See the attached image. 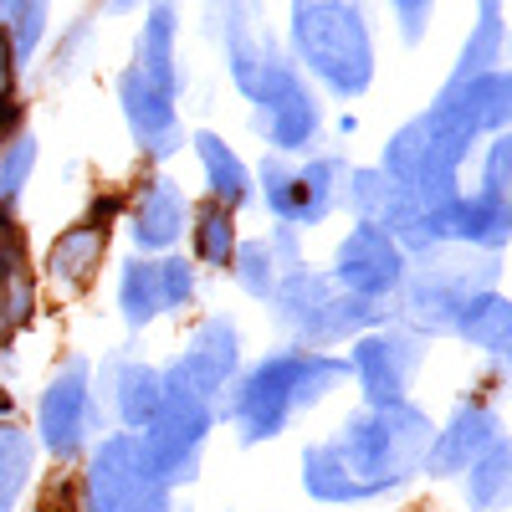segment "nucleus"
I'll list each match as a JSON object with an SVG mask.
<instances>
[{
  "label": "nucleus",
  "mask_w": 512,
  "mask_h": 512,
  "mask_svg": "<svg viewBox=\"0 0 512 512\" xmlns=\"http://www.w3.org/2000/svg\"><path fill=\"white\" fill-rule=\"evenodd\" d=\"M297 41H303L308 62L344 93H359L369 77V47H364V26L344 6H313L297 11Z\"/></svg>",
  "instance_id": "obj_1"
},
{
  "label": "nucleus",
  "mask_w": 512,
  "mask_h": 512,
  "mask_svg": "<svg viewBox=\"0 0 512 512\" xmlns=\"http://www.w3.org/2000/svg\"><path fill=\"white\" fill-rule=\"evenodd\" d=\"M425 441H431V431H425V420L410 415V410H384L374 420H359L354 431H349V446L344 451H333L338 461H344V472H364L374 482L384 477H400L405 466L425 451Z\"/></svg>",
  "instance_id": "obj_2"
},
{
  "label": "nucleus",
  "mask_w": 512,
  "mask_h": 512,
  "mask_svg": "<svg viewBox=\"0 0 512 512\" xmlns=\"http://www.w3.org/2000/svg\"><path fill=\"white\" fill-rule=\"evenodd\" d=\"M93 507L98 512H164L154 497V466L144 446L134 441H113L98 466H93Z\"/></svg>",
  "instance_id": "obj_3"
},
{
  "label": "nucleus",
  "mask_w": 512,
  "mask_h": 512,
  "mask_svg": "<svg viewBox=\"0 0 512 512\" xmlns=\"http://www.w3.org/2000/svg\"><path fill=\"white\" fill-rule=\"evenodd\" d=\"M297 364H303V359H277V364H267L262 374L251 379V390H246V425H251V436H272L282 425V410L292 405Z\"/></svg>",
  "instance_id": "obj_4"
},
{
  "label": "nucleus",
  "mask_w": 512,
  "mask_h": 512,
  "mask_svg": "<svg viewBox=\"0 0 512 512\" xmlns=\"http://www.w3.org/2000/svg\"><path fill=\"white\" fill-rule=\"evenodd\" d=\"M338 262H344V267H338V272H344V282L359 287V292H384V287L400 277L395 251H390V241H384L379 231H354Z\"/></svg>",
  "instance_id": "obj_5"
},
{
  "label": "nucleus",
  "mask_w": 512,
  "mask_h": 512,
  "mask_svg": "<svg viewBox=\"0 0 512 512\" xmlns=\"http://www.w3.org/2000/svg\"><path fill=\"white\" fill-rule=\"evenodd\" d=\"M82 410H88V390H82V369H67V379L52 384L47 405H41V431L57 451H72L82 436Z\"/></svg>",
  "instance_id": "obj_6"
},
{
  "label": "nucleus",
  "mask_w": 512,
  "mask_h": 512,
  "mask_svg": "<svg viewBox=\"0 0 512 512\" xmlns=\"http://www.w3.org/2000/svg\"><path fill=\"white\" fill-rule=\"evenodd\" d=\"M354 364H359V379L369 384L374 400H395L415 354H410V344H384V338H374V344H359Z\"/></svg>",
  "instance_id": "obj_7"
},
{
  "label": "nucleus",
  "mask_w": 512,
  "mask_h": 512,
  "mask_svg": "<svg viewBox=\"0 0 512 512\" xmlns=\"http://www.w3.org/2000/svg\"><path fill=\"white\" fill-rule=\"evenodd\" d=\"M123 98H128V118H134V128H139V134H144L154 149H164L169 128H175V118H169L164 98L149 88L139 72H134V77H123Z\"/></svg>",
  "instance_id": "obj_8"
},
{
  "label": "nucleus",
  "mask_w": 512,
  "mask_h": 512,
  "mask_svg": "<svg viewBox=\"0 0 512 512\" xmlns=\"http://www.w3.org/2000/svg\"><path fill=\"white\" fill-rule=\"evenodd\" d=\"M487 441H492V415L466 410V415H456V425L441 436V446L431 451V461H436V466H466Z\"/></svg>",
  "instance_id": "obj_9"
},
{
  "label": "nucleus",
  "mask_w": 512,
  "mask_h": 512,
  "mask_svg": "<svg viewBox=\"0 0 512 512\" xmlns=\"http://www.w3.org/2000/svg\"><path fill=\"white\" fill-rule=\"evenodd\" d=\"M180 195L169 190V185H159V190H149V200H144V210H139V241L144 246H159V241H169L180 231Z\"/></svg>",
  "instance_id": "obj_10"
},
{
  "label": "nucleus",
  "mask_w": 512,
  "mask_h": 512,
  "mask_svg": "<svg viewBox=\"0 0 512 512\" xmlns=\"http://www.w3.org/2000/svg\"><path fill=\"white\" fill-rule=\"evenodd\" d=\"M26 466H31V446L21 431H0V512H11V502L21 497V482H26Z\"/></svg>",
  "instance_id": "obj_11"
},
{
  "label": "nucleus",
  "mask_w": 512,
  "mask_h": 512,
  "mask_svg": "<svg viewBox=\"0 0 512 512\" xmlns=\"http://www.w3.org/2000/svg\"><path fill=\"white\" fill-rule=\"evenodd\" d=\"M98 251H103V231H98V226H82V231H72V236L57 241L52 267H57L62 277H82V272L98 262Z\"/></svg>",
  "instance_id": "obj_12"
},
{
  "label": "nucleus",
  "mask_w": 512,
  "mask_h": 512,
  "mask_svg": "<svg viewBox=\"0 0 512 512\" xmlns=\"http://www.w3.org/2000/svg\"><path fill=\"white\" fill-rule=\"evenodd\" d=\"M308 487H313L318 497H359V492H364V482H354L333 451H313V456H308Z\"/></svg>",
  "instance_id": "obj_13"
},
{
  "label": "nucleus",
  "mask_w": 512,
  "mask_h": 512,
  "mask_svg": "<svg viewBox=\"0 0 512 512\" xmlns=\"http://www.w3.org/2000/svg\"><path fill=\"white\" fill-rule=\"evenodd\" d=\"M123 308H128V318H134V323L164 308V297H159V267H134V272L123 277Z\"/></svg>",
  "instance_id": "obj_14"
},
{
  "label": "nucleus",
  "mask_w": 512,
  "mask_h": 512,
  "mask_svg": "<svg viewBox=\"0 0 512 512\" xmlns=\"http://www.w3.org/2000/svg\"><path fill=\"white\" fill-rule=\"evenodd\" d=\"M200 154H205V169H210V180H216V190L226 195V200H241V190H246V175H241V164L216 144V139H200Z\"/></svg>",
  "instance_id": "obj_15"
},
{
  "label": "nucleus",
  "mask_w": 512,
  "mask_h": 512,
  "mask_svg": "<svg viewBox=\"0 0 512 512\" xmlns=\"http://www.w3.org/2000/svg\"><path fill=\"white\" fill-rule=\"evenodd\" d=\"M507 328H512L507 303H477L472 318H466V333H472L477 344H487V349H502L507 344Z\"/></svg>",
  "instance_id": "obj_16"
},
{
  "label": "nucleus",
  "mask_w": 512,
  "mask_h": 512,
  "mask_svg": "<svg viewBox=\"0 0 512 512\" xmlns=\"http://www.w3.org/2000/svg\"><path fill=\"white\" fill-rule=\"evenodd\" d=\"M144 82L154 88H169V16L159 11L149 36H144Z\"/></svg>",
  "instance_id": "obj_17"
},
{
  "label": "nucleus",
  "mask_w": 512,
  "mask_h": 512,
  "mask_svg": "<svg viewBox=\"0 0 512 512\" xmlns=\"http://www.w3.org/2000/svg\"><path fill=\"white\" fill-rule=\"evenodd\" d=\"M502 487H507V451H502V446H492V451H487V461H477V466H472V497H477V502H497V497H502Z\"/></svg>",
  "instance_id": "obj_18"
},
{
  "label": "nucleus",
  "mask_w": 512,
  "mask_h": 512,
  "mask_svg": "<svg viewBox=\"0 0 512 512\" xmlns=\"http://www.w3.org/2000/svg\"><path fill=\"white\" fill-rule=\"evenodd\" d=\"M200 256H205V262H216V267H226V256H231V221H226V210H205V216H200Z\"/></svg>",
  "instance_id": "obj_19"
},
{
  "label": "nucleus",
  "mask_w": 512,
  "mask_h": 512,
  "mask_svg": "<svg viewBox=\"0 0 512 512\" xmlns=\"http://www.w3.org/2000/svg\"><path fill=\"white\" fill-rule=\"evenodd\" d=\"M154 410H159V379H154V374H144V369H139V374H128L123 415L139 425V420H144V415H154Z\"/></svg>",
  "instance_id": "obj_20"
},
{
  "label": "nucleus",
  "mask_w": 512,
  "mask_h": 512,
  "mask_svg": "<svg viewBox=\"0 0 512 512\" xmlns=\"http://www.w3.org/2000/svg\"><path fill=\"white\" fill-rule=\"evenodd\" d=\"M26 169H31V144L21 139L6 159H0V195H11V190H21V180H26Z\"/></svg>",
  "instance_id": "obj_21"
},
{
  "label": "nucleus",
  "mask_w": 512,
  "mask_h": 512,
  "mask_svg": "<svg viewBox=\"0 0 512 512\" xmlns=\"http://www.w3.org/2000/svg\"><path fill=\"white\" fill-rule=\"evenodd\" d=\"M262 267H272V256H267V251H246V267H241V282H246L251 292H267V282H272V272H262Z\"/></svg>",
  "instance_id": "obj_22"
},
{
  "label": "nucleus",
  "mask_w": 512,
  "mask_h": 512,
  "mask_svg": "<svg viewBox=\"0 0 512 512\" xmlns=\"http://www.w3.org/2000/svg\"><path fill=\"white\" fill-rule=\"evenodd\" d=\"M11 47H6V41H0V123H6L11 118Z\"/></svg>",
  "instance_id": "obj_23"
}]
</instances>
